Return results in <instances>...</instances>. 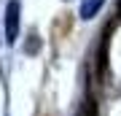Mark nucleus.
Instances as JSON below:
<instances>
[{
	"instance_id": "obj_1",
	"label": "nucleus",
	"mask_w": 121,
	"mask_h": 116,
	"mask_svg": "<svg viewBox=\"0 0 121 116\" xmlns=\"http://www.w3.org/2000/svg\"><path fill=\"white\" fill-rule=\"evenodd\" d=\"M19 35V0H11L5 5V41L13 43Z\"/></svg>"
},
{
	"instance_id": "obj_4",
	"label": "nucleus",
	"mask_w": 121,
	"mask_h": 116,
	"mask_svg": "<svg viewBox=\"0 0 121 116\" xmlns=\"http://www.w3.org/2000/svg\"><path fill=\"white\" fill-rule=\"evenodd\" d=\"M116 8H118V16H121V0H118V5H116Z\"/></svg>"
},
{
	"instance_id": "obj_2",
	"label": "nucleus",
	"mask_w": 121,
	"mask_h": 116,
	"mask_svg": "<svg viewBox=\"0 0 121 116\" xmlns=\"http://www.w3.org/2000/svg\"><path fill=\"white\" fill-rule=\"evenodd\" d=\"M108 46H110V27L102 32L99 51H97V73H99V78H105V76H108Z\"/></svg>"
},
{
	"instance_id": "obj_3",
	"label": "nucleus",
	"mask_w": 121,
	"mask_h": 116,
	"mask_svg": "<svg viewBox=\"0 0 121 116\" xmlns=\"http://www.w3.org/2000/svg\"><path fill=\"white\" fill-rule=\"evenodd\" d=\"M102 3H105V0H83V5H81V16H83V19H91L99 8H102Z\"/></svg>"
}]
</instances>
